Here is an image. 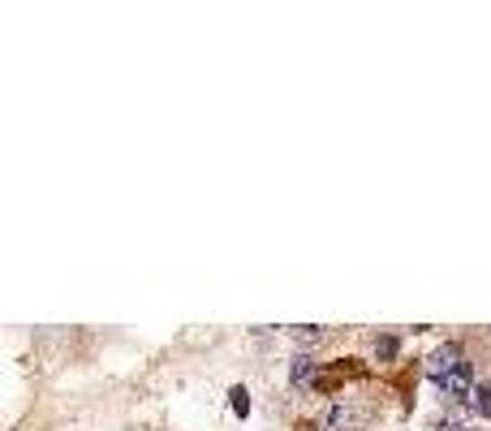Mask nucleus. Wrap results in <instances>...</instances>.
<instances>
[{
  "label": "nucleus",
  "mask_w": 491,
  "mask_h": 431,
  "mask_svg": "<svg viewBox=\"0 0 491 431\" xmlns=\"http://www.w3.org/2000/svg\"><path fill=\"white\" fill-rule=\"evenodd\" d=\"M323 337H328V332H323V328H311V323L294 328V341L302 345V354H306V349H315V345H323Z\"/></svg>",
  "instance_id": "5"
},
{
  "label": "nucleus",
  "mask_w": 491,
  "mask_h": 431,
  "mask_svg": "<svg viewBox=\"0 0 491 431\" xmlns=\"http://www.w3.org/2000/svg\"><path fill=\"white\" fill-rule=\"evenodd\" d=\"M470 406L483 414V418H491V384H483V388H474L470 392Z\"/></svg>",
  "instance_id": "6"
},
{
  "label": "nucleus",
  "mask_w": 491,
  "mask_h": 431,
  "mask_svg": "<svg viewBox=\"0 0 491 431\" xmlns=\"http://www.w3.org/2000/svg\"><path fill=\"white\" fill-rule=\"evenodd\" d=\"M229 406H233L237 418H246V414H250V392H246V388H233V392H229Z\"/></svg>",
  "instance_id": "7"
},
{
  "label": "nucleus",
  "mask_w": 491,
  "mask_h": 431,
  "mask_svg": "<svg viewBox=\"0 0 491 431\" xmlns=\"http://www.w3.org/2000/svg\"><path fill=\"white\" fill-rule=\"evenodd\" d=\"M461 366H470V363H466V349H461L457 341H449V345H440V349L427 358V375L435 380V384H444V380L457 375Z\"/></svg>",
  "instance_id": "1"
},
{
  "label": "nucleus",
  "mask_w": 491,
  "mask_h": 431,
  "mask_svg": "<svg viewBox=\"0 0 491 431\" xmlns=\"http://www.w3.org/2000/svg\"><path fill=\"white\" fill-rule=\"evenodd\" d=\"M375 358H380V363H392V358H397V337H380V341H375Z\"/></svg>",
  "instance_id": "8"
},
{
  "label": "nucleus",
  "mask_w": 491,
  "mask_h": 431,
  "mask_svg": "<svg viewBox=\"0 0 491 431\" xmlns=\"http://www.w3.org/2000/svg\"><path fill=\"white\" fill-rule=\"evenodd\" d=\"M289 380H294V388L315 384V380H320V363H315V354H298L294 366H289Z\"/></svg>",
  "instance_id": "3"
},
{
  "label": "nucleus",
  "mask_w": 491,
  "mask_h": 431,
  "mask_svg": "<svg viewBox=\"0 0 491 431\" xmlns=\"http://www.w3.org/2000/svg\"><path fill=\"white\" fill-rule=\"evenodd\" d=\"M328 431H363L366 427V414L358 406H349V401H337V406L328 409Z\"/></svg>",
  "instance_id": "2"
},
{
  "label": "nucleus",
  "mask_w": 491,
  "mask_h": 431,
  "mask_svg": "<svg viewBox=\"0 0 491 431\" xmlns=\"http://www.w3.org/2000/svg\"><path fill=\"white\" fill-rule=\"evenodd\" d=\"M457 431H470V427H457Z\"/></svg>",
  "instance_id": "9"
},
{
  "label": "nucleus",
  "mask_w": 491,
  "mask_h": 431,
  "mask_svg": "<svg viewBox=\"0 0 491 431\" xmlns=\"http://www.w3.org/2000/svg\"><path fill=\"white\" fill-rule=\"evenodd\" d=\"M440 392L449 397V401H461V397H470L474 392V380H470V366H461L457 375H449L444 384H440Z\"/></svg>",
  "instance_id": "4"
}]
</instances>
